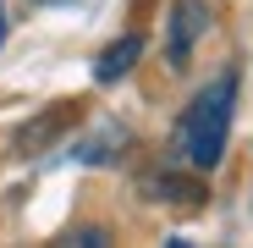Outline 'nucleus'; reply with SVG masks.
Instances as JSON below:
<instances>
[{
    "instance_id": "1",
    "label": "nucleus",
    "mask_w": 253,
    "mask_h": 248,
    "mask_svg": "<svg viewBox=\"0 0 253 248\" xmlns=\"http://www.w3.org/2000/svg\"><path fill=\"white\" fill-rule=\"evenodd\" d=\"M231 110H237V72H220L182 116V154L193 171H215L231 144Z\"/></svg>"
},
{
    "instance_id": "2",
    "label": "nucleus",
    "mask_w": 253,
    "mask_h": 248,
    "mask_svg": "<svg viewBox=\"0 0 253 248\" xmlns=\"http://www.w3.org/2000/svg\"><path fill=\"white\" fill-rule=\"evenodd\" d=\"M198 33H209V6H204V0H176V6H171V33H165V50H171L176 66L193 55Z\"/></svg>"
},
{
    "instance_id": "3",
    "label": "nucleus",
    "mask_w": 253,
    "mask_h": 248,
    "mask_svg": "<svg viewBox=\"0 0 253 248\" xmlns=\"http://www.w3.org/2000/svg\"><path fill=\"white\" fill-rule=\"evenodd\" d=\"M138 55H143V33H126V39H116V45L94 61V83H121L126 72L138 66Z\"/></svg>"
},
{
    "instance_id": "4",
    "label": "nucleus",
    "mask_w": 253,
    "mask_h": 248,
    "mask_svg": "<svg viewBox=\"0 0 253 248\" xmlns=\"http://www.w3.org/2000/svg\"><path fill=\"white\" fill-rule=\"evenodd\" d=\"M72 243H83V248H99V243H105V232H99V226H83Z\"/></svg>"
},
{
    "instance_id": "5",
    "label": "nucleus",
    "mask_w": 253,
    "mask_h": 248,
    "mask_svg": "<svg viewBox=\"0 0 253 248\" xmlns=\"http://www.w3.org/2000/svg\"><path fill=\"white\" fill-rule=\"evenodd\" d=\"M0 45H6V11H0Z\"/></svg>"
}]
</instances>
